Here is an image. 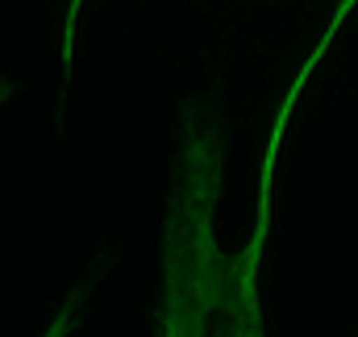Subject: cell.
Wrapping results in <instances>:
<instances>
[{"label":"cell","mask_w":358,"mask_h":337,"mask_svg":"<svg viewBox=\"0 0 358 337\" xmlns=\"http://www.w3.org/2000/svg\"><path fill=\"white\" fill-rule=\"evenodd\" d=\"M225 146L229 125L221 108V92H204L179 108V146L163 246H159V337H263L259 308V229L242 250H225L217 238V204L225 192Z\"/></svg>","instance_id":"obj_1"},{"label":"cell","mask_w":358,"mask_h":337,"mask_svg":"<svg viewBox=\"0 0 358 337\" xmlns=\"http://www.w3.org/2000/svg\"><path fill=\"white\" fill-rule=\"evenodd\" d=\"M88 287H92V279L84 283V287H76L63 304H59V313H55V321L46 325V334L42 337H71V329L80 325V317H84V300H88Z\"/></svg>","instance_id":"obj_2"}]
</instances>
